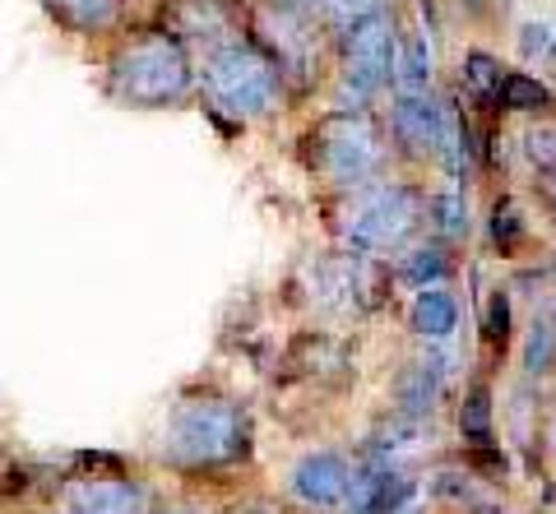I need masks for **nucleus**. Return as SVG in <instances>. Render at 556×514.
<instances>
[{
    "label": "nucleus",
    "mask_w": 556,
    "mask_h": 514,
    "mask_svg": "<svg viewBox=\"0 0 556 514\" xmlns=\"http://www.w3.org/2000/svg\"><path fill=\"white\" fill-rule=\"evenodd\" d=\"M251 454V413L223 394H181L159 432V464L186 477L223 473Z\"/></svg>",
    "instance_id": "nucleus-1"
},
{
    "label": "nucleus",
    "mask_w": 556,
    "mask_h": 514,
    "mask_svg": "<svg viewBox=\"0 0 556 514\" xmlns=\"http://www.w3.org/2000/svg\"><path fill=\"white\" fill-rule=\"evenodd\" d=\"M108 93L135 112L181 107L195 93V61L167 28H139L112 51Z\"/></svg>",
    "instance_id": "nucleus-2"
},
{
    "label": "nucleus",
    "mask_w": 556,
    "mask_h": 514,
    "mask_svg": "<svg viewBox=\"0 0 556 514\" xmlns=\"http://www.w3.org/2000/svg\"><path fill=\"white\" fill-rule=\"evenodd\" d=\"M195 83L204 89V102L232 121H260L278 107L283 98V75L274 70L265 47L237 38L228 47L208 51L204 65L195 70Z\"/></svg>",
    "instance_id": "nucleus-3"
},
{
    "label": "nucleus",
    "mask_w": 556,
    "mask_h": 514,
    "mask_svg": "<svg viewBox=\"0 0 556 514\" xmlns=\"http://www.w3.org/2000/svg\"><path fill=\"white\" fill-rule=\"evenodd\" d=\"M417 222H422V195L413 185L367 181L339 209V236L362 255H380L404 246Z\"/></svg>",
    "instance_id": "nucleus-4"
},
{
    "label": "nucleus",
    "mask_w": 556,
    "mask_h": 514,
    "mask_svg": "<svg viewBox=\"0 0 556 514\" xmlns=\"http://www.w3.org/2000/svg\"><path fill=\"white\" fill-rule=\"evenodd\" d=\"M311 163L325 181L357 191L386 163V144H380V130L367 112H334L311 134Z\"/></svg>",
    "instance_id": "nucleus-5"
},
{
    "label": "nucleus",
    "mask_w": 556,
    "mask_h": 514,
    "mask_svg": "<svg viewBox=\"0 0 556 514\" xmlns=\"http://www.w3.org/2000/svg\"><path fill=\"white\" fill-rule=\"evenodd\" d=\"M102 459H93V468L65 473L51 483V514H144L149 491L130 473H108L98 468Z\"/></svg>",
    "instance_id": "nucleus-6"
},
{
    "label": "nucleus",
    "mask_w": 556,
    "mask_h": 514,
    "mask_svg": "<svg viewBox=\"0 0 556 514\" xmlns=\"http://www.w3.org/2000/svg\"><path fill=\"white\" fill-rule=\"evenodd\" d=\"M394 70V24L386 10L367 14V20L343 28V83L357 98H371L386 89Z\"/></svg>",
    "instance_id": "nucleus-7"
},
{
    "label": "nucleus",
    "mask_w": 556,
    "mask_h": 514,
    "mask_svg": "<svg viewBox=\"0 0 556 514\" xmlns=\"http://www.w3.org/2000/svg\"><path fill=\"white\" fill-rule=\"evenodd\" d=\"M306 293L320 311H367L376 301V273L362 255H334V260L306 265Z\"/></svg>",
    "instance_id": "nucleus-8"
},
{
    "label": "nucleus",
    "mask_w": 556,
    "mask_h": 514,
    "mask_svg": "<svg viewBox=\"0 0 556 514\" xmlns=\"http://www.w3.org/2000/svg\"><path fill=\"white\" fill-rule=\"evenodd\" d=\"M163 28L186 51L204 47V56H208V51H218V47L241 38V14H237V5H228V0H167Z\"/></svg>",
    "instance_id": "nucleus-9"
},
{
    "label": "nucleus",
    "mask_w": 556,
    "mask_h": 514,
    "mask_svg": "<svg viewBox=\"0 0 556 514\" xmlns=\"http://www.w3.org/2000/svg\"><path fill=\"white\" fill-rule=\"evenodd\" d=\"M394 140L404 144L408 153L417 158H427V153H445V158H455L459 153V134H455V112L441 107L431 93H404L394 107Z\"/></svg>",
    "instance_id": "nucleus-10"
},
{
    "label": "nucleus",
    "mask_w": 556,
    "mask_h": 514,
    "mask_svg": "<svg viewBox=\"0 0 556 514\" xmlns=\"http://www.w3.org/2000/svg\"><path fill=\"white\" fill-rule=\"evenodd\" d=\"M348 483H353V468H348V459L334 454V450H316L306 454L298 468H292V496L306 505H339L348 496Z\"/></svg>",
    "instance_id": "nucleus-11"
},
{
    "label": "nucleus",
    "mask_w": 556,
    "mask_h": 514,
    "mask_svg": "<svg viewBox=\"0 0 556 514\" xmlns=\"http://www.w3.org/2000/svg\"><path fill=\"white\" fill-rule=\"evenodd\" d=\"M441 394H445V367H441V357H417V362H408L404 371H399V381H394L399 417H417V422H422L431 408L441 403Z\"/></svg>",
    "instance_id": "nucleus-12"
},
{
    "label": "nucleus",
    "mask_w": 556,
    "mask_h": 514,
    "mask_svg": "<svg viewBox=\"0 0 556 514\" xmlns=\"http://www.w3.org/2000/svg\"><path fill=\"white\" fill-rule=\"evenodd\" d=\"M408 496H413L408 477H399L394 468H371V473H353L343 501L353 514H394Z\"/></svg>",
    "instance_id": "nucleus-13"
},
{
    "label": "nucleus",
    "mask_w": 556,
    "mask_h": 514,
    "mask_svg": "<svg viewBox=\"0 0 556 514\" xmlns=\"http://www.w3.org/2000/svg\"><path fill=\"white\" fill-rule=\"evenodd\" d=\"M47 20L75 33V38H102L121 24V0H42Z\"/></svg>",
    "instance_id": "nucleus-14"
},
{
    "label": "nucleus",
    "mask_w": 556,
    "mask_h": 514,
    "mask_svg": "<svg viewBox=\"0 0 556 514\" xmlns=\"http://www.w3.org/2000/svg\"><path fill=\"white\" fill-rule=\"evenodd\" d=\"M269 51L265 56L274 61L278 75H306L311 70V33L302 28V14H288V10H274L269 20Z\"/></svg>",
    "instance_id": "nucleus-15"
},
{
    "label": "nucleus",
    "mask_w": 556,
    "mask_h": 514,
    "mask_svg": "<svg viewBox=\"0 0 556 514\" xmlns=\"http://www.w3.org/2000/svg\"><path fill=\"white\" fill-rule=\"evenodd\" d=\"M459 324V306L450 293H441V287H422L413 301V330L422 338H450Z\"/></svg>",
    "instance_id": "nucleus-16"
},
{
    "label": "nucleus",
    "mask_w": 556,
    "mask_h": 514,
    "mask_svg": "<svg viewBox=\"0 0 556 514\" xmlns=\"http://www.w3.org/2000/svg\"><path fill=\"white\" fill-rule=\"evenodd\" d=\"M394 70H399L404 93H427V83H431V47H427V33H408L404 51H399V61H394Z\"/></svg>",
    "instance_id": "nucleus-17"
},
{
    "label": "nucleus",
    "mask_w": 556,
    "mask_h": 514,
    "mask_svg": "<svg viewBox=\"0 0 556 514\" xmlns=\"http://www.w3.org/2000/svg\"><path fill=\"white\" fill-rule=\"evenodd\" d=\"M459 432H464V440H473L478 450H482V445H492V389H486V385L468 389L464 413H459Z\"/></svg>",
    "instance_id": "nucleus-18"
},
{
    "label": "nucleus",
    "mask_w": 556,
    "mask_h": 514,
    "mask_svg": "<svg viewBox=\"0 0 556 514\" xmlns=\"http://www.w3.org/2000/svg\"><path fill=\"white\" fill-rule=\"evenodd\" d=\"M501 65L486 56V51H473V56L464 61V83H468V93H473L478 102H496L501 98Z\"/></svg>",
    "instance_id": "nucleus-19"
},
{
    "label": "nucleus",
    "mask_w": 556,
    "mask_h": 514,
    "mask_svg": "<svg viewBox=\"0 0 556 514\" xmlns=\"http://www.w3.org/2000/svg\"><path fill=\"white\" fill-rule=\"evenodd\" d=\"M519 51H525L529 65L556 75V28L552 24H525L519 28Z\"/></svg>",
    "instance_id": "nucleus-20"
},
{
    "label": "nucleus",
    "mask_w": 556,
    "mask_h": 514,
    "mask_svg": "<svg viewBox=\"0 0 556 514\" xmlns=\"http://www.w3.org/2000/svg\"><path fill=\"white\" fill-rule=\"evenodd\" d=\"M496 102H506L510 112H543L547 107V89L533 75H506L501 79V98Z\"/></svg>",
    "instance_id": "nucleus-21"
},
{
    "label": "nucleus",
    "mask_w": 556,
    "mask_h": 514,
    "mask_svg": "<svg viewBox=\"0 0 556 514\" xmlns=\"http://www.w3.org/2000/svg\"><path fill=\"white\" fill-rule=\"evenodd\" d=\"M437 491L445 496V501H459V505H468V510H486V514H496V510H501L492 491L478 487V483H468V477H459V473H441Z\"/></svg>",
    "instance_id": "nucleus-22"
},
{
    "label": "nucleus",
    "mask_w": 556,
    "mask_h": 514,
    "mask_svg": "<svg viewBox=\"0 0 556 514\" xmlns=\"http://www.w3.org/2000/svg\"><path fill=\"white\" fill-rule=\"evenodd\" d=\"M445 269H450V260H445V250H437V246H427V250H413L408 255V260H404V269H399V273H404V279L408 283H417V287H437L441 279H445Z\"/></svg>",
    "instance_id": "nucleus-23"
},
{
    "label": "nucleus",
    "mask_w": 556,
    "mask_h": 514,
    "mask_svg": "<svg viewBox=\"0 0 556 514\" xmlns=\"http://www.w3.org/2000/svg\"><path fill=\"white\" fill-rule=\"evenodd\" d=\"M519 236H525V218H519L515 204H496V218H492V242L501 250H510Z\"/></svg>",
    "instance_id": "nucleus-24"
},
{
    "label": "nucleus",
    "mask_w": 556,
    "mask_h": 514,
    "mask_svg": "<svg viewBox=\"0 0 556 514\" xmlns=\"http://www.w3.org/2000/svg\"><path fill=\"white\" fill-rule=\"evenodd\" d=\"M525 149L538 167H556V121H543L525 134Z\"/></svg>",
    "instance_id": "nucleus-25"
},
{
    "label": "nucleus",
    "mask_w": 556,
    "mask_h": 514,
    "mask_svg": "<svg viewBox=\"0 0 556 514\" xmlns=\"http://www.w3.org/2000/svg\"><path fill=\"white\" fill-rule=\"evenodd\" d=\"M552 357H556V334H552V324H533V334H529V371H547L552 367Z\"/></svg>",
    "instance_id": "nucleus-26"
},
{
    "label": "nucleus",
    "mask_w": 556,
    "mask_h": 514,
    "mask_svg": "<svg viewBox=\"0 0 556 514\" xmlns=\"http://www.w3.org/2000/svg\"><path fill=\"white\" fill-rule=\"evenodd\" d=\"M482 330H486V338H492V343H506L510 338V301H506V293H492Z\"/></svg>",
    "instance_id": "nucleus-27"
},
{
    "label": "nucleus",
    "mask_w": 556,
    "mask_h": 514,
    "mask_svg": "<svg viewBox=\"0 0 556 514\" xmlns=\"http://www.w3.org/2000/svg\"><path fill=\"white\" fill-rule=\"evenodd\" d=\"M380 10V0H329V20L334 24H357V20H367V14Z\"/></svg>",
    "instance_id": "nucleus-28"
},
{
    "label": "nucleus",
    "mask_w": 556,
    "mask_h": 514,
    "mask_svg": "<svg viewBox=\"0 0 556 514\" xmlns=\"http://www.w3.org/2000/svg\"><path fill=\"white\" fill-rule=\"evenodd\" d=\"M431 209H437L445 232H464L468 228V214H464V200L459 195H437V200H431Z\"/></svg>",
    "instance_id": "nucleus-29"
},
{
    "label": "nucleus",
    "mask_w": 556,
    "mask_h": 514,
    "mask_svg": "<svg viewBox=\"0 0 556 514\" xmlns=\"http://www.w3.org/2000/svg\"><path fill=\"white\" fill-rule=\"evenodd\" d=\"M278 10H288V14H306L311 5H320V0H274Z\"/></svg>",
    "instance_id": "nucleus-30"
},
{
    "label": "nucleus",
    "mask_w": 556,
    "mask_h": 514,
    "mask_svg": "<svg viewBox=\"0 0 556 514\" xmlns=\"http://www.w3.org/2000/svg\"><path fill=\"white\" fill-rule=\"evenodd\" d=\"M543 436H547V440H543V450L552 454V464H556V413L547 417V432H543Z\"/></svg>",
    "instance_id": "nucleus-31"
},
{
    "label": "nucleus",
    "mask_w": 556,
    "mask_h": 514,
    "mask_svg": "<svg viewBox=\"0 0 556 514\" xmlns=\"http://www.w3.org/2000/svg\"><path fill=\"white\" fill-rule=\"evenodd\" d=\"M144 514H190V510L186 505H149Z\"/></svg>",
    "instance_id": "nucleus-32"
},
{
    "label": "nucleus",
    "mask_w": 556,
    "mask_h": 514,
    "mask_svg": "<svg viewBox=\"0 0 556 514\" xmlns=\"http://www.w3.org/2000/svg\"><path fill=\"white\" fill-rule=\"evenodd\" d=\"M547 324H552V334H556V301H552V320Z\"/></svg>",
    "instance_id": "nucleus-33"
},
{
    "label": "nucleus",
    "mask_w": 556,
    "mask_h": 514,
    "mask_svg": "<svg viewBox=\"0 0 556 514\" xmlns=\"http://www.w3.org/2000/svg\"><path fill=\"white\" fill-rule=\"evenodd\" d=\"M237 514H269V510H237Z\"/></svg>",
    "instance_id": "nucleus-34"
},
{
    "label": "nucleus",
    "mask_w": 556,
    "mask_h": 514,
    "mask_svg": "<svg viewBox=\"0 0 556 514\" xmlns=\"http://www.w3.org/2000/svg\"><path fill=\"white\" fill-rule=\"evenodd\" d=\"M38 514H51V510H38Z\"/></svg>",
    "instance_id": "nucleus-35"
}]
</instances>
